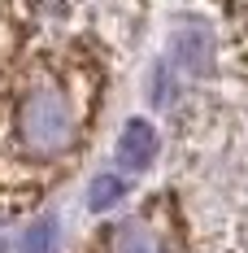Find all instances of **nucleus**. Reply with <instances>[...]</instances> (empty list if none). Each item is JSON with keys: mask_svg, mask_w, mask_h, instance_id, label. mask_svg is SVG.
<instances>
[{"mask_svg": "<svg viewBox=\"0 0 248 253\" xmlns=\"http://www.w3.org/2000/svg\"><path fill=\"white\" fill-rule=\"evenodd\" d=\"M83 135V92L66 75L31 79L13 109V149L26 162H61Z\"/></svg>", "mask_w": 248, "mask_h": 253, "instance_id": "obj_1", "label": "nucleus"}, {"mask_svg": "<svg viewBox=\"0 0 248 253\" xmlns=\"http://www.w3.org/2000/svg\"><path fill=\"white\" fill-rule=\"evenodd\" d=\"M170 57L183 75L205 79L213 70V35L205 22H178L170 35Z\"/></svg>", "mask_w": 248, "mask_h": 253, "instance_id": "obj_2", "label": "nucleus"}, {"mask_svg": "<svg viewBox=\"0 0 248 253\" xmlns=\"http://www.w3.org/2000/svg\"><path fill=\"white\" fill-rule=\"evenodd\" d=\"M118 162H122L126 170H144L152 157H157V131H152L144 118H131L122 126V135H118Z\"/></svg>", "mask_w": 248, "mask_h": 253, "instance_id": "obj_3", "label": "nucleus"}, {"mask_svg": "<svg viewBox=\"0 0 248 253\" xmlns=\"http://www.w3.org/2000/svg\"><path fill=\"white\" fill-rule=\"evenodd\" d=\"M109 253H161V240L144 218H131L109 231Z\"/></svg>", "mask_w": 248, "mask_h": 253, "instance_id": "obj_4", "label": "nucleus"}, {"mask_svg": "<svg viewBox=\"0 0 248 253\" xmlns=\"http://www.w3.org/2000/svg\"><path fill=\"white\" fill-rule=\"evenodd\" d=\"M126 197V183L118 175H96L92 183H87V210H113V205Z\"/></svg>", "mask_w": 248, "mask_h": 253, "instance_id": "obj_5", "label": "nucleus"}, {"mask_svg": "<svg viewBox=\"0 0 248 253\" xmlns=\"http://www.w3.org/2000/svg\"><path fill=\"white\" fill-rule=\"evenodd\" d=\"M52 218H39L35 227L22 231V240H18V253H52Z\"/></svg>", "mask_w": 248, "mask_h": 253, "instance_id": "obj_6", "label": "nucleus"}]
</instances>
